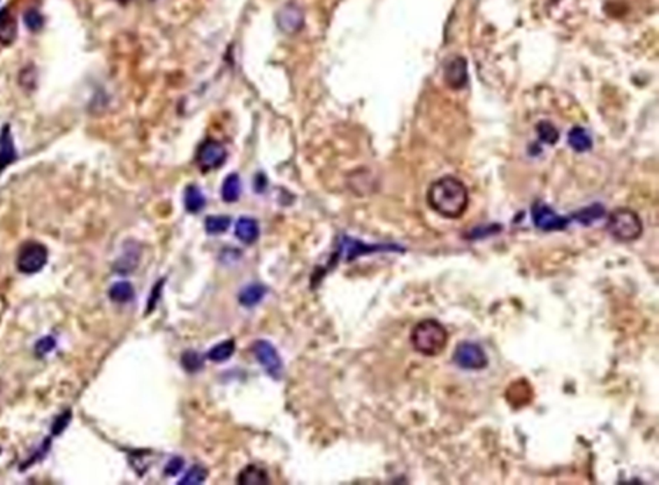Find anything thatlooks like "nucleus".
I'll return each mask as SVG.
<instances>
[{"label": "nucleus", "instance_id": "6e6552de", "mask_svg": "<svg viewBox=\"0 0 659 485\" xmlns=\"http://www.w3.org/2000/svg\"><path fill=\"white\" fill-rule=\"evenodd\" d=\"M226 159V150L225 147L215 141V140H207L201 144L197 155L198 166L201 167L203 171H211L219 168Z\"/></svg>", "mask_w": 659, "mask_h": 485}, {"label": "nucleus", "instance_id": "39448f33", "mask_svg": "<svg viewBox=\"0 0 659 485\" xmlns=\"http://www.w3.org/2000/svg\"><path fill=\"white\" fill-rule=\"evenodd\" d=\"M531 217H533L534 225L538 229L550 232V231H563V229H565V226L571 221L577 219V212L572 214L571 217H561L557 212H554L549 205H546L544 202L538 201V202H535V204L531 208Z\"/></svg>", "mask_w": 659, "mask_h": 485}, {"label": "nucleus", "instance_id": "412c9836", "mask_svg": "<svg viewBox=\"0 0 659 485\" xmlns=\"http://www.w3.org/2000/svg\"><path fill=\"white\" fill-rule=\"evenodd\" d=\"M265 294H266V289L262 285H249L241 292L240 302L247 307H252L262 301Z\"/></svg>", "mask_w": 659, "mask_h": 485}, {"label": "nucleus", "instance_id": "20e7f679", "mask_svg": "<svg viewBox=\"0 0 659 485\" xmlns=\"http://www.w3.org/2000/svg\"><path fill=\"white\" fill-rule=\"evenodd\" d=\"M453 360L464 370H483L488 365V359L483 347L473 342H461L457 345Z\"/></svg>", "mask_w": 659, "mask_h": 485}, {"label": "nucleus", "instance_id": "5701e85b", "mask_svg": "<svg viewBox=\"0 0 659 485\" xmlns=\"http://www.w3.org/2000/svg\"><path fill=\"white\" fill-rule=\"evenodd\" d=\"M537 133L541 141H544L547 144H556L560 137L556 127L551 123H549V121H541V123L537 126Z\"/></svg>", "mask_w": 659, "mask_h": 485}, {"label": "nucleus", "instance_id": "393cba45", "mask_svg": "<svg viewBox=\"0 0 659 485\" xmlns=\"http://www.w3.org/2000/svg\"><path fill=\"white\" fill-rule=\"evenodd\" d=\"M203 365H204V360L198 353L185 352L182 354V366L185 368V370L194 373V372L200 370L203 368Z\"/></svg>", "mask_w": 659, "mask_h": 485}, {"label": "nucleus", "instance_id": "7ed1b4c3", "mask_svg": "<svg viewBox=\"0 0 659 485\" xmlns=\"http://www.w3.org/2000/svg\"><path fill=\"white\" fill-rule=\"evenodd\" d=\"M607 229L609 235L618 242L630 244L641 238L644 232L642 219L630 208H618L612 211L607 219Z\"/></svg>", "mask_w": 659, "mask_h": 485}, {"label": "nucleus", "instance_id": "a878e982", "mask_svg": "<svg viewBox=\"0 0 659 485\" xmlns=\"http://www.w3.org/2000/svg\"><path fill=\"white\" fill-rule=\"evenodd\" d=\"M207 478V471L203 467L194 465L188 470V472L184 475V478L180 481V484H201Z\"/></svg>", "mask_w": 659, "mask_h": 485}, {"label": "nucleus", "instance_id": "f257e3e1", "mask_svg": "<svg viewBox=\"0 0 659 485\" xmlns=\"http://www.w3.org/2000/svg\"><path fill=\"white\" fill-rule=\"evenodd\" d=\"M469 191L463 181L453 175H446L428 189V204L440 217L457 219L469 208Z\"/></svg>", "mask_w": 659, "mask_h": 485}, {"label": "nucleus", "instance_id": "9b49d317", "mask_svg": "<svg viewBox=\"0 0 659 485\" xmlns=\"http://www.w3.org/2000/svg\"><path fill=\"white\" fill-rule=\"evenodd\" d=\"M446 82L451 89H463L468 83V63L463 57L453 59L446 67Z\"/></svg>", "mask_w": 659, "mask_h": 485}, {"label": "nucleus", "instance_id": "9d476101", "mask_svg": "<svg viewBox=\"0 0 659 485\" xmlns=\"http://www.w3.org/2000/svg\"><path fill=\"white\" fill-rule=\"evenodd\" d=\"M17 159V150L15 145L12 129L5 124L0 131V173H3Z\"/></svg>", "mask_w": 659, "mask_h": 485}, {"label": "nucleus", "instance_id": "2eb2a0df", "mask_svg": "<svg viewBox=\"0 0 659 485\" xmlns=\"http://www.w3.org/2000/svg\"><path fill=\"white\" fill-rule=\"evenodd\" d=\"M568 144L577 152H586L593 147V140L588 131L583 127H574L568 133Z\"/></svg>", "mask_w": 659, "mask_h": 485}, {"label": "nucleus", "instance_id": "ddd939ff", "mask_svg": "<svg viewBox=\"0 0 659 485\" xmlns=\"http://www.w3.org/2000/svg\"><path fill=\"white\" fill-rule=\"evenodd\" d=\"M303 22L302 12L295 5H288L280 13V27L288 33L296 31Z\"/></svg>", "mask_w": 659, "mask_h": 485}, {"label": "nucleus", "instance_id": "f3484780", "mask_svg": "<svg viewBox=\"0 0 659 485\" xmlns=\"http://www.w3.org/2000/svg\"><path fill=\"white\" fill-rule=\"evenodd\" d=\"M205 207V196L200 188L189 185L185 191V208L191 214H197Z\"/></svg>", "mask_w": 659, "mask_h": 485}, {"label": "nucleus", "instance_id": "aec40b11", "mask_svg": "<svg viewBox=\"0 0 659 485\" xmlns=\"http://www.w3.org/2000/svg\"><path fill=\"white\" fill-rule=\"evenodd\" d=\"M240 484H247V485H261L268 482V477L263 470L255 465L247 467L238 477Z\"/></svg>", "mask_w": 659, "mask_h": 485}, {"label": "nucleus", "instance_id": "4be33fe9", "mask_svg": "<svg viewBox=\"0 0 659 485\" xmlns=\"http://www.w3.org/2000/svg\"><path fill=\"white\" fill-rule=\"evenodd\" d=\"M229 225H231V219L228 217L217 215V217H208L205 219V229L211 235L225 232L229 228Z\"/></svg>", "mask_w": 659, "mask_h": 485}, {"label": "nucleus", "instance_id": "423d86ee", "mask_svg": "<svg viewBox=\"0 0 659 485\" xmlns=\"http://www.w3.org/2000/svg\"><path fill=\"white\" fill-rule=\"evenodd\" d=\"M48 256L49 252L45 245L38 244V242H29L19 252L16 262L17 269L26 275L41 272L48 263Z\"/></svg>", "mask_w": 659, "mask_h": 485}, {"label": "nucleus", "instance_id": "dca6fc26", "mask_svg": "<svg viewBox=\"0 0 659 485\" xmlns=\"http://www.w3.org/2000/svg\"><path fill=\"white\" fill-rule=\"evenodd\" d=\"M241 195V180L238 174H229L222 184L221 196L225 202H236Z\"/></svg>", "mask_w": 659, "mask_h": 485}, {"label": "nucleus", "instance_id": "c85d7f7f", "mask_svg": "<svg viewBox=\"0 0 659 485\" xmlns=\"http://www.w3.org/2000/svg\"><path fill=\"white\" fill-rule=\"evenodd\" d=\"M182 464H184V463H182L181 458H173V460L167 464V467H166V474H168V475H175L177 472L181 471Z\"/></svg>", "mask_w": 659, "mask_h": 485}, {"label": "nucleus", "instance_id": "6ab92c4d", "mask_svg": "<svg viewBox=\"0 0 659 485\" xmlns=\"http://www.w3.org/2000/svg\"><path fill=\"white\" fill-rule=\"evenodd\" d=\"M236 352V342L234 340H225L222 343L215 345L210 352H208V359L212 360L214 363H222L228 360Z\"/></svg>", "mask_w": 659, "mask_h": 485}, {"label": "nucleus", "instance_id": "b1692460", "mask_svg": "<svg viewBox=\"0 0 659 485\" xmlns=\"http://www.w3.org/2000/svg\"><path fill=\"white\" fill-rule=\"evenodd\" d=\"M23 20H24L26 27H27L30 31H33V33H36V31H38V30H42L43 26H45V17H43V15H42L41 12H38V10H34V9L27 10V12L24 13V16H23Z\"/></svg>", "mask_w": 659, "mask_h": 485}, {"label": "nucleus", "instance_id": "bb28decb", "mask_svg": "<svg viewBox=\"0 0 659 485\" xmlns=\"http://www.w3.org/2000/svg\"><path fill=\"white\" fill-rule=\"evenodd\" d=\"M55 346H56V340L52 336H46L36 343L34 352L38 357H45L55 349Z\"/></svg>", "mask_w": 659, "mask_h": 485}, {"label": "nucleus", "instance_id": "f8f14e48", "mask_svg": "<svg viewBox=\"0 0 659 485\" xmlns=\"http://www.w3.org/2000/svg\"><path fill=\"white\" fill-rule=\"evenodd\" d=\"M236 235L244 244H254L259 235L258 222L248 217L240 218L236 224Z\"/></svg>", "mask_w": 659, "mask_h": 485}, {"label": "nucleus", "instance_id": "cd10ccee", "mask_svg": "<svg viewBox=\"0 0 659 485\" xmlns=\"http://www.w3.org/2000/svg\"><path fill=\"white\" fill-rule=\"evenodd\" d=\"M71 420V412H64L61 416H59L52 427V431L53 434H60L64 431V428L67 427V424L70 423Z\"/></svg>", "mask_w": 659, "mask_h": 485}, {"label": "nucleus", "instance_id": "0eeeda50", "mask_svg": "<svg viewBox=\"0 0 659 485\" xmlns=\"http://www.w3.org/2000/svg\"><path fill=\"white\" fill-rule=\"evenodd\" d=\"M254 354L261 363V366L273 379H281L282 376V360L277 349L266 340H258L254 345Z\"/></svg>", "mask_w": 659, "mask_h": 485}, {"label": "nucleus", "instance_id": "f03ea898", "mask_svg": "<svg viewBox=\"0 0 659 485\" xmlns=\"http://www.w3.org/2000/svg\"><path fill=\"white\" fill-rule=\"evenodd\" d=\"M413 349L423 356H439L449 342V333L436 319H424L413 328L410 335Z\"/></svg>", "mask_w": 659, "mask_h": 485}, {"label": "nucleus", "instance_id": "4468645a", "mask_svg": "<svg viewBox=\"0 0 659 485\" xmlns=\"http://www.w3.org/2000/svg\"><path fill=\"white\" fill-rule=\"evenodd\" d=\"M17 34V26L8 9L0 10V43L10 45Z\"/></svg>", "mask_w": 659, "mask_h": 485}, {"label": "nucleus", "instance_id": "1a4fd4ad", "mask_svg": "<svg viewBox=\"0 0 659 485\" xmlns=\"http://www.w3.org/2000/svg\"><path fill=\"white\" fill-rule=\"evenodd\" d=\"M342 249L345 252L346 261H352L363 254L377 252V251H402L398 245H366L363 242H359L352 238H343Z\"/></svg>", "mask_w": 659, "mask_h": 485}, {"label": "nucleus", "instance_id": "a211bd4d", "mask_svg": "<svg viewBox=\"0 0 659 485\" xmlns=\"http://www.w3.org/2000/svg\"><path fill=\"white\" fill-rule=\"evenodd\" d=\"M108 295L110 299L114 302L127 303L134 298V288L129 282H117V284L111 287Z\"/></svg>", "mask_w": 659, "mask_h": 485}]
</instances>
